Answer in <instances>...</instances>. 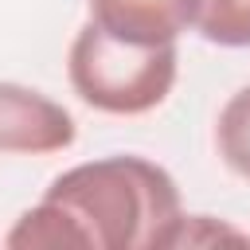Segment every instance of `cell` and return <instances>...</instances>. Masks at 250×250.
Listing matches in <instances>:
<instances>
[{
  "mask_svg": "<svg viewBox=\"0 0 250 250\" xmlns=\"http://www.w3.org/2000/svg\"><path fill=\"white\" fill-rule=\"evenodd\" d=\"M184 223L176 180L145 156H105L55 176L47 195L8 230L12 250H160Z\"/></svg>",
  "mask_w": 250,
  "mask_h": 250,
  "instance_id": "6da1fadb",
  "label": "cell"
},
{
  "mask_svg": "<svg viewBox=\"0 0 250 250\" xmlns=\"http://www.w3.org/2000/svg\"><path fill=\"white\" fill-rule=\"evenodd\" d=\"M176 66H180L176 43L137 47L125 39H113L94 20L74 35L70 59H66L74 94L86 105L117 117L156 109L176 86Z\"/></svg>",
  "mask_w": 250,
  "mask_h": 250,
  "instance_id": "7a4b0ae2",
  "label": "cell"
},
{
  "mask_svg": "<svg viewBox=\"0 0 250 250\" xmlns=\"http://www.w3.org/2000/svg\"><path fill=\"white\" fill-rule=\"evenodd\" d=\"M74 145V117L39 90L0 82V152H62Z\"/></svg>",
  "mask_w": 250,
  "mask_h": 250,
  "instance_id": "3957f363",
  "label": "cell"
},
{
  "mask_svg": "<svg viewBox=\"0 0 250 250\" xmlns=\"http://www.w3.org/2000/svg\"><path fill=\"white\" fill-rule=\"evenodd\" d=\"M86 4L98 27L137 47L176 43L188 27H195L203 8V0H86Z\"/></svg>",
  "mask_w": 250,
  "mask_h": 250,
  "instance_id": "277c9868",
  "label": "cell"
},
{
  "mask_svg": "<svg viewBox=\"0 0 250 250\" xmlns=\"http://www.w3.org/2000/svg\"><path fill=\"white\" fill-rule=\"evenodd\" d=\"M215 145H219L223 164L234 176L250 180V86L230 94V102L223 105L219 125H215Z\"/></svg>",
  "mask_w": 250,
  "mask_h": 250,
  "instance_id": "5b68a950",
  "label": "cell"
},
{
  "mask_svg": "<svg viewBox=\"0 0 250 250\" xmlns=\"http://www.w3.org/2000/svg\"><path fill=\"white\" fill-rule=\"evenodd\" d=\"M199 35L219 47H250V0H203Z\"/></svg>",
  "mask_w": 250,
  "mask_h": 250,
  "instance_id": "8992f818",
  "label": "cell"
}]
</instances>
